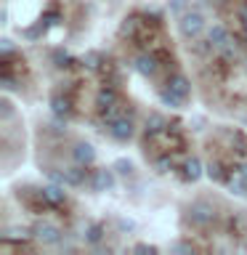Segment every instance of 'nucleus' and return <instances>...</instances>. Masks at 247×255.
<instances>
[{
	"mask_svg": "<svg viewBox=\"0 0 247 255\" xmlns=\"http://www.w3.org/2000/svg\"><path fill=\"white\" fill-rule=\"evenodd\" d=\"M178 29H181V35H183V37H197L199 32L205 29V16H202V13H197V11L183 13V16H181V21H178Z\"/></svg>",
	"mask_w": 247,
	"mask_h": 255,
	"instance_id": "obj_1",
	"label": "nucleus"
},
{
	"mask_svg": "<svg viewBox=\"0 0 247 255\" xmlns=\"http://www.w3.org/2000/svg\"><path fill=\"white\" fill-rule=\"evenodd\" d=\"M213 218H215V207L210 202H194L189 207V221L194 226H207V223H213Z\"/></svg>",
	"mask_w": 247,
	"mask_h": 255,
	"instance_id": "obj_2",
	"label": "nucleus"
},
{
	"mask_svg": "<svg viewBox=\"0 0 247 255\" xmlns=\"http://www.w3.org/2000/svg\"><path fill=\"white\" fill-rule=\"evenodd\" d=\"M32 237L43 245H59L61 242V229L53 226V223H37L35 231H32Z\"/></svg>",
	"mask_w": 247,
	"mask_h": 255,
	"instance_id": "obj_3",
	"label": "nucleus"
},
{
	"mask_svg": "<svg viewBox=\"0 0 247 255\" xmlns=\"http://www.w3.org/2000/svg\"><path fill=\"white\" fill-rule=\"evenodd\" d=\"M109 133H112V138H117V141H127L133 135V123L127 117H117L115 123H109Z\"/></svg>",
	"mask_w": 247,
	"mask_h": 255,
	"instance_id": "obj_4",
	"label": "nucleus"
},
{
	"mask_svg": "<svg viewBox=\"0 0 247 255\" xmlns=\"http://www.w3.org/2000/svg\"><path fill=\"white\" fill-rule=\"evenodd\" d=\"M72 157H75V162L77 165H91L93 159H96V149L91 146V143H85V141H80L75 149H72Z\"/></svg>",
	"mask_w": 247,
	"mask_h": 255,
	"instance_id": "obj_5",
	"label": "nucleus"
},
{
	"mask_svg": "<svg viewBox=\"0 0 247 255\" xmlns=\"http://www.w3.org/2000/svg\"><path fill=\"white\" fill-rule=\"evenodd\" d=\"M83 167V165H80ZM80 167H64V170L56 175L61 183H67V186H80V183L85 181V170H80Z\"/></svg>",
	"mask_w": 247,
	"mask_h": 255,
	"instance_id": "obj_6",
	"label": "nucleus"
},
{
	"mask_svg": "<svg viewBox=\"0 0 247 255\" xmlns=\"http://www.w3.org/2000/svg\"><path fill=\"white\" fill-rule=\"evenodd\" d=\"M135 72H138V75H143V77H151L157 72V59L154 56H149V53H143V56H138V59H135Z\"/></svg>",
	"mask_w": 247,
	"mask_h": 255,
	"instance_id": "obj_7",
	"label": "nucleus"
},
{
	"mask_svg": "<svg viewBox=\"0 0 247 255\" xmlns=\"http://www.w3.org/2000/svg\"><path fill=\"white\" fill-rule=\"evenodd\" d=\"M167 88H170L175 96H181L183 101L189 99V91H191V88H189V80L183 77V75H173L170 80H167Z\"/></svg>",
	"mask_w": 247,
	"mask_h": 255,
	"instance_id": "obj_8",
	"label": "nucleus"
},
{
	"mask_svg": "<svg viewBox=\"0 0 247 255\" xmlns=\"http://www.w3.org/2000/svg\"><path fill=\"white\" fill-rule=\"evenodd\" d=\"M207 37H210V45L215 48V51H221V48L231 40L229 32H226V27H221V24H213V27H210V35H207Z\"/></svg>",
	"mask_w": 247,
	"mask_h": 255,
	"instance_id": "obj_9",
	"label": "nucleus"
},
{
	"mask_svg": "<svg viewBox=\"0 0 247 255\" xmlns=\"http://www.w3.org/2000/svg\"><path fill=\"white\" fill-rule=\"evenodd\" d=\"M115 186V175H112V170H96V175H93V189L96 191H107V189H112Z\"/></svg>",
	"mask_w": 247,
	"mask_h": 255,
	"instance_id": "obj_10",
	"label": "nucleus"
},
{
	"mask_svg": "<svg viewBox=\"0 0 247 255\" xmlns=\"http://www.w3.org/2000/svg\"><path fill=\"white\" fill-rule=\"evenodd\" d=\"M115 101H117V93H115V88H101V91H99V96H96V104H99V109H109Z\"/></svg>",
	"mask_w": 247,
	"mask_h": 255,
	"instance_id": "obj_11",
	"label": "nucleus"
},
{
	"mask_svg": "<svg viewBox=\"0 0 247 255\" xmlns=\"http://www.w3.org/2000/svg\"><path fill=\"white\" fill-rule=\"evenodd\" d=\"M43 199H45V202H51V205H61L64 199H67V194H64L61 186H45L43 189Z\"/></svg>",
	"mask_w": 247,
	"mask_h": 255,
	"instance_id": "obj_12",
	"label": "nucleus"
},
{
	"mask_svg": "<svg viewBox=\"0 0 247 255\" xmlns=\"http://www.w3.org/2000/svg\"><path fill=\"white\" fill-rule=\"evenodd\" d=\"M183 175H186L189 181H197L199 175H202V162H199L197 157L186 159V165H183Z\"/></svg>",
	"mask_w": 247,
	"mask_h": 255,
	"instance_id": "obj_13",
	"label": "nucleus"
},
{
	"mask_svg": "<svg viewBox=\"0 0 247 255\" xmlns=\"http://www.w3.org/2000/svg\"><path fill=\"white\" fill-rule=\"evenodd\" d=\"M229 186H231V191H237V194H247V178H245V175L239 173V170L231 173Z\"/></svg>",
	"mask_w": 247,
	"mask_h": 255,
	"instance_id": "obj_14",
	"label": "nucleus"
},
{
	"mask_svg": "<svg viewBox=\"0 0 247 255\" xmlns=\"http://www.w3.org/2000/svg\"><path fill=\"white\" fill-rule=\"evenodd\" d=\"M159 99H162V104H165V107H170V109H181L183 107V99H181V96H175L170 88H165V91L159 93Z\"/></svg>",
	"mask_w": 247,
	"mask_h": 255,
	"instance_id": "obj_15",
	"label": "nucleus"
},
{
	"mask_svg": "<svg viewBox=\"0 0 247 255\" xmlns=\"http://www.w3.org/2000/svg\"><path fill=\"white\" fill-rule=\"evenodd\" d=\"M162 128H165V117L162 115H157V112H154V115L146 117V133H159Z\"/></svg>",
	"mask_w": 247,
	"mask_h": 255,
	"instance_id": "obj_16",
	"label": "nucleus"
},
{
	"mask_svg": "<svg viewBox=\"0 0 247 255\" xmlns=\"http://www.w3.org/2000/svg\"><path fill=\"white\" fill-rule=\"evenodd\" d=\"M51 109H53V115L64 117V115H69V101L61 99V96H53V99H51Z\"/></svg>",
	"mask_w": 247,
	"mask_h": 255,
	"instance_id": "obj_17",
	"label": "nucleus"
},
{
	"mask_svg": "<svg viewBox=\"0 0 247 255\" xmlns=\"http://www.w3.org/2000/svg\"><path fill=\"white\" fill-rule=\"evenodd\" d=\"M101 237H104V226H101V223H93V226H88V231H85V239H88L91 245L101 242Z\"/></svg>",
	"mask_w": 247,
	"mask_h": 255,
	"instance_id": "obj_18",
	"label": "nucleus"
},
{
	"mask_svg": "<svg viewBox=\"0 0 247 255\" xmlns=\"http://www.w3.org/2000/svg\"><path fill=\"white\" fill-rule=\"evenodd\" d=\"M115 170L123 173V175H130V173H133V165L127 162V159H117V162H115Z\"/></svg>",
	"mask_w": 247,
	"mask_h": 255,
	"instance_id": "obj_19",
	"label": "nucleus"
},
{
	"mask_svg": "<svg viewBox=\"0 0 247 255\" xmlns=\"http://www.w3.org/2000/svg\"><path fill=\"white\" fill-rule=\"evenodd\" d=\"M221 56H223V59H234V56H237V45H234V40H229V43L221 48Z\"/></svg>",
	"mask_w": 247,
	"mask_h": 255,
	"instance_id": "obj_20",
	"label": "nucleus"
},
{
	"mask_svg": "<svg viewBox=\"0 0 247 255\" xmlns=\"http://www.w3.org/2000/svg\"><path fill=\"white\" fill-rule=\"evenodd\" d=\"M183 8H186V0H170V11L173 13H183Z\"/></svg>",
	"mask_w": 247,
	"mask_h": 255,
	"instance_id": "obj_21",
	"label": "nucleus"
},
{
	"mask_svg": "<svg viewBox=\"0 0 247 255\" xmlns=\"http://www.w3.org/2000/svg\"><path fill=\"white\" fill-rule=\"evenodd\" d=\"M207 175L218 181V178H221V167H218V165H210V167H207Z\"/></svg>",
	"mask_w": 247,
	"mask_h": 255,
	"instance_id": "obj_22",
	"label": "nucleus"
},
{
	"mask_svg": "<svg viewBox=\"0 0 247 255\" xmlns=\"http://www.w3.org/2000/svg\"><path fill=\"white\" fill-rule=\"evenodd\" d=\"M167 167H170V159H167V157H162V159L157 162V170H159V173H167Z\"/></svg>",
	"mask_w": 247,
	"mask_h": 255,
	"instance_id": "obj_23",
	"label": "nucleus"
},
{
	"mask_svg": "<svg viewBox=\"0 0 247 255\" xmlns=\"http://www.w3.org/2000/svg\"><path fill=\"white\" fill-rule=\"evenodd\" d=\"M85 61H88V67H93V69H96V67H99V53H88V59H85Z\"/></svg>",
	"mask_w": 247,
	"mask_h": 255,
	"instance_id": "obj_24",
	"label": "nucleus"
},
{
	"mask_svg": "<svg viewBox=\"0 0 247 255\" xmlns=\"http://www.w3.org/2000/svg\"><path fill=\"white\" fill-rule=\"evenodd\" d=\"M135 253H154V247H151V245H135Z\"/></svg>",
	"mask_w": 247,
	"mask_h": 255,
	"instance_id": "obj_25",
	"label": "nucleus"
},
{
	"mask_svg": "<svg viewBox=\"0 0 247 255\" xmlns=\"http://www.w3.org/2000/svg\"><path fill=\"white\" fill-rule=\"evenodd\" d=\"M173 250L175 253H191V247L189 245H173Z\"/></svg>",
	"mask_w": 247,
	"mask_h": 255,
	"instance_id": "obj_26",
	"label": "nucleus"
},
{
	"mask_svg": "<svg viewBox=\"0 0 247 255\" xmlns=\"http://www.w3.org/2000/svg\"><path fill=\"white\" fill-rule=\"evenodd\" d=\"M237 170H239V173H242V175H245V178H247V162H242V165H239V167H237Z\"/></svg>",
	"mask_w": 247,
	"mask_h": 255,
	"instance_id": "obj_27",
	"label": "nucleus"
}]
</instances>
